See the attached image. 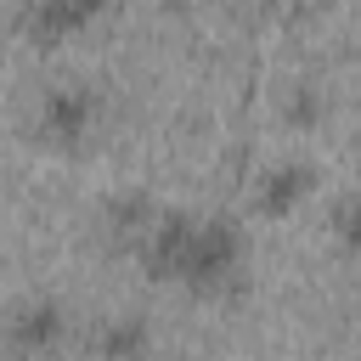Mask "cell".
<instances>
[{
  "mask_svg": "<svg viewBox=\"0 0 361 361\" xmlns=\"http://www.w3.org/2000/svg\"><path fill=\"white\" fill-rule=\"evenodd\" d=\"M152 282L180 288L192 299H226L248 271V243L226 214L209 209H158L135 243Z\"/></svg>",
  "mask_w": 361,
  "mask_h": 361,
  "instance_id": "obj_1",
  "label": "cell"
},
{
  "mask_svg": "<svg viewBox=\"0 0 361 361\" xmlns=\"http://www.w3.org/2000/svg\"><path fill=\"white\" fill-rule=\"evenodd\" d=\"M96 130H102V96H96V85H85V79L51 85V90L34 102V118H28V135H34V147H45V152H79V147L96 141Z\"/></svg>",
  "mask_w": 361,
  "mask_h": 361,
  "instance_id": "obj_2",
  "label": "cell"
},
{
  "mask_svg": "<svg viewBox=\"0 0 361 361\" xmlns=\"http://www.w3.org/2000/svg\"><path fill=\"white\" fill-rule=\"evenodd\" d=\"M0 344L17 350V355L62 350V344H68V310H62V299H51V293H23V299H11L6 316H0Z\"/></svg>",
  "mask_w": 361,
  "mask_h": 361,
  "instance_id": "obj_3",
  "label": "cell"
},
{
  "mask_svg": "<svg viewBox=\"0 0 361 361\" xmlns=\"http://www.w3.org/2000/svg\"><path fill=\"white\" fill-rule=\"evenodd\" d=\"M107 6H113V0H23L17 28H23V39H28V45L56 51V45L79 39L85 28H96Z\"/></svg>",
  "mask_w": 361,
  "mask_h": 361,
  "instance_id": "obj_4",
  "label": "cell"
},
{
  "mask_svg": "<svg viewBox=\"0 0 361 361\" xmlns=\"http://www.w3.org/2000/svg\"><path fill=\"white\" fill-rule=\"evenodd\" d=\"M316 164H305V158H276V164H265L259 175H254V214H265V220H293L310 197H316Z\"/></svg>",
  "mask_w": 361,
  "mask_h": 361,
  "instance_id": "obj_5",
  "label": "cell"
},
{
  "mask_svg": "<svg viewBox=\"0 0 361 361\" xmlns=\"http://www.w3.org/2000/svg\"><path fill=\"white\" fill-rule=\"evenodd\" d=\"M90 350L96 355H141V350H152V327L141 316H113L90 333Z\"/></svg>",
  "mask_w": 361,
  "mask_h": 361,
  "instance_id": "obj_6",
  "label": "cell"
},
{
  "mask_svg": "<svg viewBox=\"0 0 361 361\" xmlns=\"http://www.w3.org/2000/svg\"><path fill=\"white\" fill-rule=\"evenodd\" d=\"M152 214H158V203H152V197H135V192H118V197H107V209H102L107 231H113V237H130V243H141V231L152 226Z\"/></svg>",
  "mask_w": 361,
  "mask_h": 361,
  "instance_id": "obj_7",
  "label": "cell"
},
{
  "mask_svg": "<svg viewBox=\"0 0 361 361\" xmlns=\"http://www.w3.org/2000/svg\"><path fill=\"white\" fill-rule=\"evenodd\" d=\"M327 237L338 243V254L361 259V192H344V197L327 209Z\"/></svg>",
  "mask_w": 361,
  "mask_h": 361,
  "instance_id": "obj_8",
  "label": "cell"
}]
</instances>
